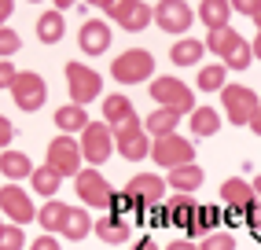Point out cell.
<instances>
[{
  "instance_id": "4dcf8cb0",
  "label": "cell",
  "mask_w": 261,
  "mask_h": 250,
  "mask_svg": "<svg viewBox=\"0 0 261 250\" xmlns=\"http://www.w3.org/2000/svg\"><path fill=\"white\" fill-rule=\"evenodd\" d=\"M195 213H199V206L191 203L188 195H177V199L169 203V221L180 224V228H191V224H195Z\"/></svg>"
},
{
  "instance_id": "60d3db41",
  "label": "cell",
  "mask_w": 261,
  "mask_h": 250,
  "mask_svg": "<svg viewBox=\"0 0 261 250\" xmlns=\"http://www.w3.org/2000/svg\"><path fill=\"white\" fill-rule=\"evenodd\" d=\"M15 136V125L8 118H0V147H8V140Z\"/></svg>"
},
{
  "instance_id": "7bdbcfd3",
  "label": "cell",
  "mask_w": 261,
  "mask_h": 250,
  "mask_svg": "<svg viewBox=\"0 0 261 250\" xmlns=\"http://www.w3.org/2000/svg\"><path fill=\"white\" fill-rule=\"evenodd\" d=\"M11 8H15V0H0V22H4L8 15H11Z\"/></svg>"
},
{
  "instance_id": "4316f807",
  "label": "cell",
  "mask_w": 261,
  "mask_h": 250,
  "mask_svg": "<svg viewBox=\"0 0 261 250\" xmlns=\"http://www.w3.org/2000/svg\"><path fill=\"white\" fill-rule=\"evenodd\" d=\"M202 52H206V44H202V41H191V37H184V41H177V44H173L169 59L177 63V66H195V63L202 59Z\"/></svg>"
},
{
  "instance_id": "ee69618b",
  "label": "cell",
  "mask_w": 261,
  "mask_h": 250,
  "mask_svg": "<svg viewBox=\"0 0 261 250\" xmlns=\"http://www.w3.org/2000/svg\"><path fill=\"white\" fill-rule=\"evenodd\" d=\"M250 129L261 136V103H257V111H254V118H250Z\"/></svg>"
},
{
  "instance_id": "603a6c76",
  "label": "cell",
  "mask_w": 261,
  "mask_h": 250,
  "mask_svg": "<svg viewBox=\"0 0 261 250\" xmlns=\"http://www.w3.org/2000/svg\"><path fill=\"white\" fill-rule=\"evenodd\" d=\"M228 15H232V4H228V0H202V8H199V19L210 26V30L228 26Z\"/></svg>"
},
{
  "instance_id": "f546056e",
  "label": "cell",
  "mask_w": 261,
  "mask_h": 250,
  "mask_svg": "<svg viewBox=\"0 0 261 250\" xmlns=\"http://www.w3.org/2000/svg\"><path fill=\"white\" fill-rule=\"evenodd\" d=\"M89 232H96V221L85 210H70V217H66V224H63V236L66 239H85Z\"/></svg>"
},
{
  "instance_id": "b9f144b4",
  "label": "cell",
  "mask_w": 261,
  "mask_h": 250,
  "mask_svg": "<svg viewBox=\"0 0 261 250\" xmlns=\"http://www.w3.org/2000/svg\"><path fill=\"white\" fill-rule=\"evenodd\" d=\"M166 250H199L195 243H191V239H177V243H169Z\"/></svg>"
},
{
  "instance_id": "8992f818",
  "label": "cell",
  "mask_w": 261,
  "mask_h": 250,
  "mask_svg": "<svg viewBox=\"0 0 261 250\" xmlns=\"http://www.w3.org/2000/svg\"><path fill=\"white\" fill-rule=\"evenodd\" d=\"M81 144H77V140H70V136H56V140H51V144H48V166L51 169H59L63 177H77L81 173Z\"/></svg>"
},
{
  "instance_id": "7a4b0ae2",
  "label": "cell",
  "mask_w": 261,
  "mask_h": 250,
  "mask_svg": "<svg viewBox=\"0 0 261 250\" xmlns=\"http://www.w3.org/2000/svg\"><path fill=\"white\" fill-rule=\"evenodd\" d=\"M111 74H114V81L140 85V81H147V78L154 74V56H151V52H144V48H129V52H121V56L114 59Z\"/></svg>"
},
{
  "instance_id": "836d02e7",
  "label": "cell",
  "mask_w": 261,
  "mask_h": 250,
  "mask_svg": "<svg viewBox=\"0 0 261 250\" xmlns=\"http://www.w3.org/2000/svg\"><path fill=\"white\" fill-rule=\"evenodd\" d=\"M19 33L15 30H8V26H0V59H8V56H15V52H19Z\"/></svg>"
},
{
  "instance_id": "74e56055",
  "label": "cell",
  "mask_w": 261,
  "mask_h": 250,
  "mask_svg": "<svg viewBox=\"0 0 261 250\" xmlns=\"http://www.w3.org/2000/svg\"><path fill=\"white\" fill-rule=\"evenodd\" d=\"M15 78H19V70L11 66V59H0V88H11Z\"/></svg>"
},
{
  "instance_id": "52a82bcc",
  "label": "cell",
  "mask_w": 261,
  "mask_h": 250,
  "mask_svg": "<svg viewBox=\"0 0 261 250\" xmlns=\"http://www.w3.org/2000/svg\"><path fill=\"white\" fill-rule=\"evenodd\" d=\"M114 151V129L107 121H89V129H85V140H81V155L89 158L92 166L107 162Z\"/></svg>"
},
{
  "instance_id": "7c38bea8",
  "label": "cell",
  "mask_w": 261,
  "mask_h": 250,
  "mask_svg": "<svg viewBox=\"0 0 261 250\" xmlns=\"http://www.w3.org/2000/svg\"><path fill=\"white\" fill-rule=\"evenodd\" d=\"M74 188H77V199H85V206H111L114 203L111 184L103 181V173H96V169H81L74 177Z\"/></svg>"
},
{
  "instance_id": "7dc6e473",
  "label": "cell",
  "mask_w": 261,
  "mask_h": 250,
  "mask_svg": "<svg viewBox=\"0 0 261 250\" xmlns=\"http://www.w3.org/2000/svg\"><path fill=\"white\" fill-rule=\"evenodd\" d=\"M250 188H254V195H257V199H261V173L254 177V184H250Z\"/></svg>"
},
{
  "instance_id": "ba28073f",
  "label": "cell",
  "mask_w": 261,
  "mask_h": 250,
  "mask_svg": "<svg viewBox=\"0 0 261 250\" xmlns=\"http://www.w3.org/2000/svg\"><path fill=\"white\" fill-rule=\"evenodd\" d=\"M11 96H15V103H19V111H41L48 88H44L41 74H33V70H19V78L11 81Z\"/></svg>"
},
{
  "instance_id": "cb8c5ba5",
  "label": "cell",
  "mask_w": 261,
  "mask_h": 250,
  "mask_svg": "<svg viewBox=\"0 0 261 250\" xmlns=\"http://www.w3.org/2000/svg\"><path fill=\"white\" fill-rule=\"evenodd\" d=\"M56 129H63V133L89 129V114H85V107H77V103H70V107H59V111H56Z\"/></svg>"
},
{
  "instance_id": "5b68a950",
  "label": "cell",
  "mask_w": 261,
  "mask_h": 250,
  "mask_svg": "<svg viewBox=\"0 0 261 250\" xmlns=\"http://www.w3.org/2000/svg\"><path fill=\"white\" fill-rule=\"evenodd\" d=\"M221 99H224V114H228L232 125H250L257 103H261L247 85H224L221 88Z\"/></svg>"
},
{
  "instance_id": "f6af8a7d",
  "label": "cell",
  "mask_w": 261,
  "mask_h": 250,
  "mask_svg": "<svg viewBox=\"0 0 261 250\" xmlns=\"http://www.w3.org/2000/svg\"><path fill=\"white\" fill-rule=\"evenodd\" d=\"M136 250H159V243H154V239H144V243H136Z\"/></svg>"
},
{
  "instance_id": "d4e9b609",
  "label": "cell",
  "mask_w": 261,
  "mask_h": 250,
  "mask_svg": "<svg viewBox=\"0 0 261 250\" xmlns=\"http://www.w3.org/2000/svg\"><path fill=\"white\" fill-rule=\"evenodd\" d=\"M96 236L103 243H125L129 239V224L118 217V213H111V217H99L96 221Z\"/></svg>"
},
{
  "instance_id": "484cf974",
  "label": "cell",
  "mask_w": 261,
  "mask_h": 250,
  "mask_svg": "<svg viewBox=\"0 0 261 250\" xmlns=\"http://www.w3.org/2000/svg\"><path fill=\"white\" fill-rule=\"evenodd\" d=\"M147 22H154V8H147L144 0H133L129 11H125V19H121L118 26H121V30H129V33H140Z\"/></svg>"
},
{
  "instance_id": "f1b7e54d",
  "label": "cell",
  "mask_w": 261,
  "mask_h": 250,
  "mask_svg": "<svg viewBox=\"0 0 261 250\" xmlns=\"http://www.w3.org/2000/svg\"><path fill=\"white\" fill-rule=\"evenodd\" d=\"M63 33H66V26H63V15H59V11H44L41 19H37V37H41L44 44L63 41Z\"/></svg>"
},
{
  "instance_id": "83f0119b",
  "label": "cell",
  "mask_w": 261,
  "mask_h": 250,
  "mask_svg": "<svg viewBox=\"0 0 261 250\" xmlns=\"http://www.w3.org/2000/svg\"><path fill=\"white\" fill-rule=\"evenodd\" d=\"M217 129H221V114L214 107H195L191 111V133L195 136H214Z\"/></svg>"
},
{
  "instance_id": "d6a6232c",
  "label": "cell",
  "mask_w": 261,
  "mask_h": 250,
  "mask_svg": "<svg viewBox=\"0 0 261 250\" xmlns=\"http://www.w3.org/2000/svg\"><path fill=\"white\" fill-rule=\"evenodd\" d=\"M26 246V236L19 224H0V250H22Z\"/></svg>"
},
{
  "instance_id": "44dd1931",
  "label": "cell",
  "mask_w": 261,
  "mask_h": 250,
  "mask_svg": "<svg viewBox=\"0 0 261 250\" xmlns=\"http://www.w3.org/2000/svg\"><path fill=\"white\" fill-rule=\"evenodd\" d=\"M30 184H33V191H37V195H44V199H56V191H59V184H63V173L51 169V166L44 162L41 169H33Z\"/></svg>"
},
{
  "instance_id": "1f68e13d",
  "label": "cell",
  "mask_w": 261,
  "mask_h": 250,
  "mask_svg": "<svg viewBox=\"0 0 261 250\" xmlns=\"http://www.w3.org/2000/svg\"><path fill=\"white\" fill-rule=\"evenodd\" d=\"M224 74H228V66H224V63L202 66V74H199V88H202V92H221V88H224Z\"/></svg>"
},
{
  "instance_id": "9c48e42d",
  "label": "cell",
  "mask_w": 261,
  "mask_h": 250,
  "mask_svg": "<svg viewBox=\"0 0 261 250\" xmlns=\"http://www.w3.org/2000/svg\"><path fill=\"white\" fill-rule=\"evenodd\" d=\"M147 129L140 125V118H133L129 125H121V129H114V147L121 158H129V162H140L144 155H151V144H147Z\"/></svg>"
},
{
  "instance_id": "681fc988",
  "label": "cell",
  "mask_w": 261,
  "mask_h": 250,
  "mask_svg": "<svg viewBox=\"0 0 261 250\" xmlns=\"http://www.w3.org/2000/svg\"><path fill=\"white\" fill-rule=\"evenodd\" d=\"M254 22H257V33H261V8L254 11Z\"/></svg>"
},
{
  "instance_id": "c3c4849f",
  "label": "cell",
  "mask_w": 261,
  "mask_h": 250,
  "mask_svg": "<svg viewBox=\"0 0 261 250\" xmlns=\"http://www.w3.org/2000/svg\"><path fill=\"white\" fill-rule=\"evenodd\" d=\"M254 56L261 59V33H257V37H254Z\"/></svg>"
},
{
  "instance_id": "e575fe53",
  "label": "cell",
  "mask_w": 261,
  "mask_h": 250,
  "mask_svg": "<svg viewBox=\"0 0 261 250\" xmlns=\"http://www.w3.org/2000/svg\"><path fill=\"white\" fill-rule=\"evenodd\" d=\"M199 250H236L232 236H224V232H214V236H206Z\"/></svg>"
},
{
  "instance_id": "ab89813d",
  "label": "cell",
  "mask_w": 261,
  "mask_h": 250,
  "mask_svg": "<svg viewBox=\"0 0 261 250\" xmlns=\"http://www.w3.org/2000/svg\"><path fill=\"white\" fill-rule=\"evenodd\" d=\"M30 250H59V243H56V236H41L30 243Z\"/></svg>"
},
{
  "instance_id": "277c9868",
  "label": "cell",
  "mask_w": 261,
  "mask_h": 250,
  "mask_svg": "<svg viewBox=\"0 0 261 250\" xmlns=\"http://www.w3.org/2000/svg\"><path fill=\"white\" fill-rule=\"evenodd\" d=\"M151 158L159 162L162 169H177V166H191L195 162V144L184 136H162V140H154V147H151Z\"/></svg>"
},
{
  "instance_id": "3957f363",
  "label": "cell",
  "mask_w": 261,
  "mask_h": 250,
  "mask_svg": "<svg viewBox=\"0 0 261 250\" xmlns=\"http://www.w3.org/2000/svg\"><path fill=\"white\" fill-rule=\"evenodd\" d=\"M151 96H154V103H162V107H169V111H177V114L195 111V92L177 78H154L151 81Z\"/></svg>"
},
{
  "instance_id": "f907efd6",
  "label": "cell",
  "mask_w": 261,
  "mask_h": 250,
  "mask_svg": "<svg viewBox=\"0 0 261 250\" xmlns=\"http://www.w3.org/2000/svg\"><path fill=\"white\" fill-rule=\"evenodd\" d=\"M89 4H99V8H103V4H107V0H89Z\"/></svg>"
},
{
  "instance_id": "5bb4252c",
  "label": "cell",
  "mask_w": 261,
  "mask_h": 250,
  "mask_svg": "<svg viewBox=\"0 0 261 250\" xmlns=\"http://www.w3.org/2000/svg\"><path fill=\"white\" fill-rule=\"evenodd\" d=\"M0 210L11 217V224H30L33 217H37V210H33V203L26 199V191L19 184L0 188Z\"/></svg>"
},
{
  "instance_id": "6da1fadb",
  "label": "cell",
  "mask_w": 261,
  "mask_h": 250,
  "mask_svg": "<svg viewBox=\"0 0 261 250\" xmlns=\"http://www.w3.org/2000/svg\"><path fill=\"white\" fill-rule=\"evenodd\" d=\"M206 52H217V56L224 59V66H232V70H247L250 59H254V44H247L232 26L210 30V37H206Z\"/></svg>"
},
{
  "instance_id": "d590c367",
  "label": "cell",
  "mask_w": 261,
  "mask_h": 250,
  "mask_svg": "<svg viewBox=\"0 0 261 250\" xmlns=\"http://www.w3.org/2000/svg\"><path fill=\"white\" fill-rule=\"evenodd\" d=\"M129 4H133V0H107V4H103V11H107V19L121 22V19H125V11H129Z\"/></svg>"
},
{
  "instance_id": "30bf717a",
  "label": "cell",
  "mask_w": 261,
  "mask_h": 250,
  "mask_svg": "<svg viewBox=\"0 0 261 250\" xmlns=\"http://www.w3.org/2000/svg\"><path fill=\"white\" fill-rule=\"evenodd\" d=\"M66 81H70V96H74L77 107L92 103V99L99 96V88H103L99 74H96V70H89V66H81V63H66Z\"/></svg>"
},
{
  "instance_id": "2e32d148",
  "label": "cell",
  "mask_w": 261,
  "mask_h": 250,
  "mask_svg": "<svg viewBox=\"0 0 261 250\" xmlns=\"http://www.w3.org/2000/svg\"><path fill=\"white\" fill-rule=\"evenodd\" d=\"M221 199L228 203L232 210H250L257 195H254V188H250L247 181H239V177H232V181H224V184H221Z\"/></svg>"
},
{
  "instance_id": "ac0fdd59",
  "label": "cell",
  "mask_w": 261,
  "mask_h": 250,
  "mask_svg": "<svg viewBox=\"0 0 261 250\" xmlns=\"http://www.w3.org/2000/svg\"><path fill=\"white\" fill-rule=\"evenodd\" d=\"M177 125H180V114H177V111H169V107H162V111L147 114L144 129H147V136L162 140V136H173V133H177Z\"/></svg>"
},
{
  "instance_id": "8d00e7d4",
  "label": "cell",
  "mask_w": 261,
  "mask_h": 250,
  "mask_svg": "<svg viewBox=\"0 0 261 250\" xmlns=\"http://www.w3.org/2000/svg\"><path fill=\"white\" fill-rule=\"evenodd\" d=\"M214 221H217V210H199V213H195V224H191L188 232H191V236H199V232H202V228H210Z\"/></svg>"
},
{
  "instance_id": "d6986e66",
  "label": "cell",
  "mask_w": 261,
  "mask_h": 250,
  "mask_svg": "<svg viewBox=\"0 0 261 250\" xmlns=\"http://www.w3.org/2000/svg\"><path fill=\"white\" fill-rule=\"evenodd\" d=\"M70 210H74V206H66V203H59V199H48V203L37 210V221H41V228H48V236H51V232H63L66 217H70Z\"/></svg>"
},
{
  "instance_id": "f35d334b",
  "label": "cell",
  "mask_w": 261,
  "mask_h": 250,
  "mask_svg": "<svg viewBox=\"0 0 261 250\" xmlns=\"http://www.w3.org/2000/svg\"><path fill=\"white\" fill-rule=\"evenodd\" d=\"M228 4H232V11H239V15H250V19H254V11L261 8V0H228Z\"/></svg>"
},
{
  "instance_id": "9a60e30c",
  "label": "cell",
  "mask_w": 261,
  "mask_h": 250,
  "mask_svg": "<svg viewBox=\"0 0 261 250\" xmlns=\"http://www.w3.org/2000/svg\"><path fill=\"white\" fill-rule=\"evenodd\" d=\"M77 44H81L85 56H103L111 48V26L103 19H85L81 33H77Z\"/></svg>"
},
{
  "instance_id": "ffe728a7",
  "label": "cell",
  "mask_w": 261,
  "mask_h": 250,
  "mask_svg": "<svg viewBox=\"0 0 261 250\" xmlns=\"http://www.w3.org/2000/svg\"><path fill=\"white\" fill-rule=\"evenodd\" d=\"M202 166H177V169H169V184H173V191H180V195H188V191H195L199 184H202Z\"/></svg>"
},
{
  "instance_id": "bcb514c9",
  "label": "cell",
  "mask_w": 261,
  "mask_h": 250,
  "mask_svg": "<svg viewBox=\"0 0 261 250\" xmlns=\"http://www.w3.org/2000/svg\"><path fill=\"white\" fill-rule=\"evenodd\" d=\"M77 0H56V11H63V8H74Z\"/></svg>"
},
{
  "instance_id": "4fadbf2b",
  "label": "cell",
  "mask_w": 261,
  "mask_h": 250,
  "mask_svg": "<svg viewBox=\"0 0 261 250\" xmlns=\"http://www.w3.org/2000/svg\"><path fill=\"white\" fill-rule=\"evenodd\" d=\"M195 19V11H191L184 0H159L154 4V22H159L166 33H184Z\"/></svg>"
},
{
  "instance_id": "7402d4cb",
  "label": "cell",
  "mask_w": 261,
  "mask_h": 250,
  "mask_svg": "<svg viewBox=\"0 0 261 250\" xmlns=\"http://www.w3.org/2000/svg\"><path fill=\"white\" fill-rule=\"evenodd\" d=\"M0 173H4L8 181H22V177H33V162L22 151H4L0 155Z\"/></svg>"
},
{
  "instance_id": "8fae6325",
  "label": "cell",
  "mask_w": 261,
  "mask_h": 250,
  "mask_svg": "<svg viewBox=\"0 0 261 250\" xmlns=\"http://www.w3.org/2000/svg\"><path fill=\"white\" fill-rule=\"evenodd\" d=\"M162 195H166V181H162V177H151V173H140V177H133V181L125 184V199H129L136 210L159 206Z\"/></svg>"
},
{
  "instance_id": "e0dca14e",
  "label": "cell",
  "mask_w": 261,
  "mask_h": 250,
  "mask_svg": "<svg viewBox=\"0 0 261 250\" xmlns=\"http://www.w3.org/2000/svg\"><path fill=\"white\" fill-rule=\"evenodd\" d=\"M133 118H136V111H133V103L125 96H107L103 99V121H107L111 129H121V125H129Z\"/></svg>"
}]
</instances>
